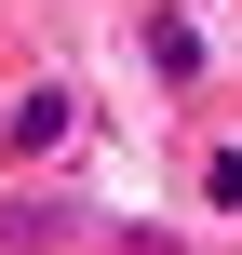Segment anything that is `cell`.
I'll return each instance as SVG.
<instances>
[{
  "mask_svg": "<svg viewBox=\"0 0 242 255\" xmlns=\"http://www.w3.org/2000/svg\"><path fill=\"white\" fill-rule=\"evenodd\" d=\"M54 134H67V81H27V94L0 108V148L27 161V148H54Z\"/></svg>",
  "mask_w": 242,
  "mask_h": 255,
  "instance_id": "cell-1",
  "label": "cell"
},
{
  "mask_svg": "<svg viewBox=\"0 0 242 255\" xmlns=\"http://www.w3.org/2000/svg\"><path fill=\"white\" fill-rule=\"evenodd\" d=\"M189 188H202V215H242V148H229V134L189 161Z\"/></svg>",
  "mask_w": 242,
  "mask_h": 255,
  "instance_id": "cell-2",
  "label": "cell"
},
{
  "mask_svg": "<svg viewBox=\"0 0 242 255\" xmlns=\"http://www.w3.org/2000/svg\"><path fill=\"white\" fill-rule=\"evenodd\" d=\"M0 242L27 255V242H67V202H13V215H0Z\"/></svg>",
  "mask_w": 242,
  "mask_h": 255,
  "instance_id": "cell-3",
  "label": "cell"
}]
</instances>
